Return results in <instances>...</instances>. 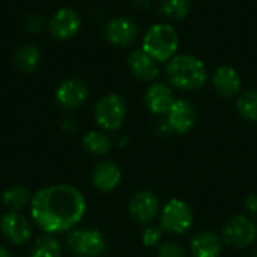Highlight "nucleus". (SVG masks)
<instances>
[{
  "label": "nucleus",
  "instance_id": "20",
  "mask_svg": "<svg viewBox=\"0 0 257 257\" xmlns=\"http://www.w3.org/2000/svg\"><path fill=\"white\" fill-rule=\"evenodd\" d=\"M33 194L30 193V190L24 185H14L9 187L3 191L2 194V205L8 209V211H15V212H21L24 208L30 206Z\"/></svg>",
  "mask_w": 257,
  "mask_h": 257
},
{
  "label": "nucleus",
  "instance_id": "28",
  "mask_svg": "<svg viewBox=\"0 0 257 257\" xmlns=\"http://www.w3.org/2000/svg\"><path fill=\"white\" fill-rule=\"evenodd\" d=\"M244 206L247 209V212L250 214V217L257 221V194H248L245 197V202H244Z\"/></svg>",
  "mask_w": 257,
  "mask_h": 257
},
{
  "label": "nucleus",
  "instance_id": "29",
  "mask_svg": "<svg viewBox=\"0 0 257 257\" xmlns=\"http://www.w3.org/2000/svg\"><path fill=\"white\" fill-rule=\"evenodd\" d=\"M63 130L66 131V133H74L75 130H77V122L72 119V117H66L65 120H63Z\"/></svg>",
  "mask_w": 257,
  "mask_h": 257
},
{
  "label": "nucleus",
  "instance_id": "31",
  "mask_svg": "<svg viewBox=\"0 0 257 257\" xmlns=\"http://www.w3.org/2000/svg\"><path fill=\"white\" fill-rule=\"evenodd\" d=\"M0 257H11L9 251L5 247H2V245H0Z\"/></svg>",
  "mask_w": 257,
  "mask_h": 257
},
{
  "label": "nucleus",
  "instance_id": "30",
  "mask_svg": "<svg viewBox=\"0 0 257 257\" xmlns=\"http://www.w3.org/2000/svg\"><path fill=\"white\" fill-rule=\"evenodd\" d=\"M134 6H139V8H148L151 5V0H130Z\"/></svg>",
  "mask_w": 257,
  "mask_h": 257
},
{
  "label": "nucleus",
  "instance_id": "13",
  "mask_svg": "<svg viewBox=\"0 0 257 257\" xmlns=\"http://www.w3.org/2000/svg\"><path fill=\"white\" fill-rule=\"evenodd\" d=\"M104 35L111 45L130 47L139 38V26L128 17H114L105 24Z\"/></svg>",
  "mask_w": 257,
  "mask_h": 257
},
{
  "label": "nucleus",
  "instance_id": "21",
  "mask_svg": "<svg viewBox=\"0 0 257 257\" xmlns=\"http://www.w3.org/2000/svg\"><path fill=\"white\" fill-rule=\"evenodd\" d=\"M81 145L84 151L93 157H104L108 154L111 148V140L108 134L102 130H92L84 134Z\"/></svg>",
  "mask_w": 257,
  "mask_h": 257
},
{
  "label": "nucleus",
  "instance_id": "2",
  "mask_svg": "<svg viewBox=\"0 0 257 257\" xmlns=\"http://www.w3.org/2000/svg\"><path fill=\"white\" fill-rule=\"evenodd\" d=\"M166 75L169 83L185 92L202 89L208 81L205 63L193 54H176L167 62Z\"/></svg>",
  "mask_w": 257,
  "mask_h": 257
},
{
  "label": "nucleus",
  "instance_id": "23",
  "mask_svg": "<svg viewBox=\"0 0 257 257\" xmlns=\"http://www.w3.org/2000/svg\"><path fill=\"white\" fill-rule=\"evenodd\" d=\"M190 9H191L190 0H161L160 2V12L172 21L184 20L190 14Z\"/></svg>",
  "mask_w": 257,
  "mask_h": 257
},
{
  "label": "nucleus",
  "instance_id": "19",
  "mask_svg": "<svg viewBox=\"0 0 257 257\" xmlns=\"http://www.w3.org/2000/svg\"><path fill=\"white\" fill-rule=\"evenodd\" d=\"M42 54L35 44H23L14 53V65L23 74H32L38 69Z\"/></svg>",
  "mask_w": 257,
  "mask_h": 257
},
{
  "label": "nucleus",
  "instance_id": "32",
  "mask_svg": "<svg viewBox=\"0 0 257 257\" xmlns=\"http://www.w3.org/2000/svg\"><path fill=\"white\" fill-rule=\"evenodd\" d=\"M253 257H257V244L256 247H254V250H253Z\"/></svg>",
  "mask_w": 257,
  "mask_h": 257
},
{
  "label": "nucleus",
  "instance_id": "5",
  "mask_svg": "<svg viewBox=\"0 0 257 257\" xmlns=\"http://www.w3.org/2000/svg\"><path fill=\"white\" fill-rule=\"evenodd\" d=\"M126 113L128 107L125 99L117 93H108L96 102L93 117L96 125L107 133L120 130L126 119Z\"/></svg>",
  "mask_w": 257,
  "mask_h": 257
},
{
  "label": "nucleus",
  "instance_id": "6",
  "mask_svg": "<svg viewBox=\"0 0 257 257\" xmlns=\"http://www.w3.org/2000/svg\"><path fill=\"white\" fill-rule=\"evenodd\" d=\"M193 211L188 203L181 199H170L161 209L160 227L170 235H185L193 226Z\"/></svg>",
  "mask_w": 257,
  "mask_h": 257
},
{
  "label": "nucleus",
  "instance_id": "3",
  "mask_svg": "<svg viewBox=\"0 0 257 257\" xmlns=\"http://www.w3.org/2000/svg\"><path fill=\"white\" fill-rule=\"evenodd\" d=\"M179 36L173 26L166 23L154 24L143 38V50L157 62H169L176 56Z\"/></svg>",
  "mask_w": 257,
  "mask_h": 257
},
{
  "label": "nucleus",
  "instance_id": "16",
  "mask_svg": "<svg viewBox=\"0 0 257 257\" xmlns=\"http://www.w3.org/2000/svg\"><path fill=\"white\" fill-rule=\"evenodd\" d=\"M120 181H122V170L116 163L110 160L99 161L92 172V184L96 190L102 193H110L116 190Z\"/></svg>",
  "mask_w": 257,
  "mask_h": 257
},
{
  "label": "nucleus",
  "instance_id": "8",
  "mask_svg": "<svg viewBox=\"0 0 257 257\" xmlns=\"http://www.w3.org/2000/svg\"><path fill=\"white\" fill-rule=\"evenodd\" d=\"M0 232L9 244L23 245L32 239L33 226L23 212L8 211L0 217Z\"/></svg>",
  "mask_w": 257,
  "mask_h": 257
},
{
  "label": "nucleus",
  "instance_id": "10",
  "mask_svg": "<svg viewBox=\"0 0 257 257\" xmlns=\"http://www.w3.org/2000/svg\"><path fill=\"white\" fill-rule=\"evenodd\" d=\"M89 98V87L84 80L78 77H69L63 80L54 92L56 102L65 110L80 108Z\"/></svg>",
  "mask_w": 257,
  "mask_h": 257
},
{
  "label": "nucleus",
  "instance_id": "11",
  "mask_svg": "<svg viewBox=\"0 0 257 257\" xmlns=\"http://www.w3.org/2000/svg\"><path fill=\"white\" fill-rule=\"evenodd\" d=\"M166 122L169 123L172 133L187 134L194 128L197 122V110L188 99H175L166 114Z\"/></svg>",
  "mask_w": 257,
  "mask_h": 257
},
{
  "label": "nucleus",
  "instance_id": "33",
  "mask_svg": "<svg viewBox=\"0 0 257 257\" xmlns=\"http://www.w3.org/2000/svg\"><path fill=\"white\" fill-rule=\"evenodd\" d=\"M77 257H81V256H77Z\"/></svg>",
  "mask_w": 257,
  "mask_h": 257
},
{
  "label": "nucleus",
  "instance_id": "12",
  "mask_svg": "<svg viewBox=\"0 0 257 257\" xmlns=\"http://www.w3.org/2000/svg\"><path fill=\"white\" fill-rule=\"evenodd\" d=\"M160 199L154 191L149 190H142L136 193L130 202V215L137 224L146 226L160 212Z\"/></svg>",
  "mask_w": 257,
  "mask_h": 257
},
{
  "label": "nucleus",
  "instance_id": "14",
  "mask_svg": "<svg viewBox=\"0 0 257 257\" xmlns=\"http://www.w3.org/2000/svg\"><path fill=\"white\" fill-rule=\"evenodd\" d=\"M126 63L133 77L140 81H154L160 75V62L149 56L143 48L131 51Z\"/></svg>",
  "mask_w": 257,
  "mask_h": 257
},
{
  "label": "nucleus",
  "instance_id": "17",
  "mask_svg": "<svg viewBox=\"0 0 257 257\" xmlns=\"http://www.w3.org/2000/svg\"><path fill=\"white\" fill-rule=\"evenodd\" d=\"M212 86L221 98L232 99L241 92L242 81H241L238 71L233 66L224 65V66L217 68V71L214 72Z\"/></svg>",
  "mask_w": 257,
  "mask_h": 257
},
{
  "label": "nucleus",
  "instance_id": "15",
  "mask_svg": "<svg viewBox=\"0 0 257 257\" xmlns=\"http://www.w3.org/2000/svg\"><path fill=\"white\" fill-rule=\"evenodd\" d=\"M173 102H175L173 90L166 83H160V81L152 83L145 93L146 108L155 116H166Z\"/></svg>",
  "mask_w": 257,
  "mask_h": 257
},
{
  "label": "nucleus",
  "instance_id": "7",
  "mask_svg": "<svg viewBox=\"0 0 257 257\" xmlns=\"http://www.w3.org/2000/svg\"><path fill=\"white\" fill-rule=\"evenodd\" d=\"M221 238L226 245L233 248H245L253 245L257 239L256 221L245 215H235L224 223Z\"/></svg>",
  "mask_w": 257,
  "mask_h": 257
},
{
  "label": "nucleus",
  "instance_id": "25",
  "mask_svg": "<svg viewBox=\"0 0 257 257\" xmlns=\"http://www.w3.org/2000/svg\"><path fill=\"white\" fill-rule=\"evenodd\" d=\"M157 256L158 257H187L185 248L179 244V242H164L161 245H158L157 250Z\"/></svg>",
  "mask_w": 257,
  "mask_h": 257
},
{
  "label": "nucleus",
  "instance_id": "9",
  "mask_svg": "<svg viewBox=\"0 0 257 257\" xmlns=\"http://www.w3.org/2000/svg\"><path fill=\"white\" fill-rule=\"evenodd\" d=\"M80 14L69 6L57 9L48 20V32L57 41H66L74 38L81 29Z\"/></svg>",
  "mask_w": 257,
  "mask_h": 257
},
{
  "label": "nucleus",
  "instance_id": "4",
  "mask_svg": "<svg viewBox=\"0 0 257 257\" xmlns=\"http://www.w3.org/2000/svg\"><path fill=\"white\" fill-rule=\"evenodd\" d=\"M65 247L75 257H99L107 251V241L101 230L80 227L68 232Z\"/></svg>",
  "mask_w": 257,
  "mask_h": 257
},
{
  "label": "nucleus",
  "instance_id": "22",
  "mask_svg": "<svg viewBox=\"0 0 257 257\" xmlns=\"http://www.w3.org/2000/svg\"><path fill=\"white\" fill-rule=\"evenodd\" d=\"M30 257H62V244L54 235L44 233L30 247Z\"/></svg>",
  "mask_w": 257,
  "mask_h": 257
},
{
  "label": "nucleus",
  "instance_id": "1",
  "mask_svg": "<svg viewBox=\"0 0 257 257\" xmlns=\"http://www.w3.org/2000/svg\"><path fill=\"white\" fill-rule=\"evenodd\" d=\"M32 221L50 235L75 229L84 218L87 202L84 194L71 184H53L38 190L30 202Z\"/></svg>",
  "mask_w": 257,
  "mask_h": 257
},
{
  "label": "nucleus",
  "instance_id": "27",
  "mask_svg": "<svg viewBox=\"0 0 257 257\" xmlns=\"http://www.w3.org/2000/svg\"><path fill=\"white\" fill-rule=\"evenodd\" d=\"M24 26L26 29L30 32V33H39L44 26H45V20L39 15V14H30L26 21H24Z\"/></svg>",
  "mask_w": 257,
  "mask_h": 257
},
{
  "label": "nucleus",
  "instance_id": "18",
  "mask_svg": "<svg viewBox=\"0 0 257 257\" xmlns=\"http://www.w3.org/2000/svg\"><path fill=\"white\" fill-rule=\"evenodd\" d=\"M223 238L218 233L203 230L191 239L190 253L191 257H220L223 253Z\"/></svg>",
  "mask_w": 257,
  "mask_h": 257
},
{
  "label": "nucleus",
  "instance_id": "26",
  "mask_svg": "<svg viewBox=\"0 0 257 257\" xmlns=\"http://www.w3.org/2000/svg\"><path fill=\"white\" fill-rule=\"evenodd\" d=\"M161 239H163V230L161 227H157V226H148L145 230H143V235H142V241L146 247H157L161 244Z\"/></svg>",
  "mask_w": 257,
  "mask_h": 257
},
{
  "label": "nucleus",
  "instance_id": "24",
  "mask_svg": "<svg viewBox=\"0 0 257 257\" xmlns=\"http://www.w3.org/2000/svg\"><path fill=\"white\" fill-rule=\"evenodd\" d=\"M239 116L248 122H257V90H247L236 99Z\"/></svg>",
  "mask_w": 257,
  "mask_h": 257
}]
</instances>
